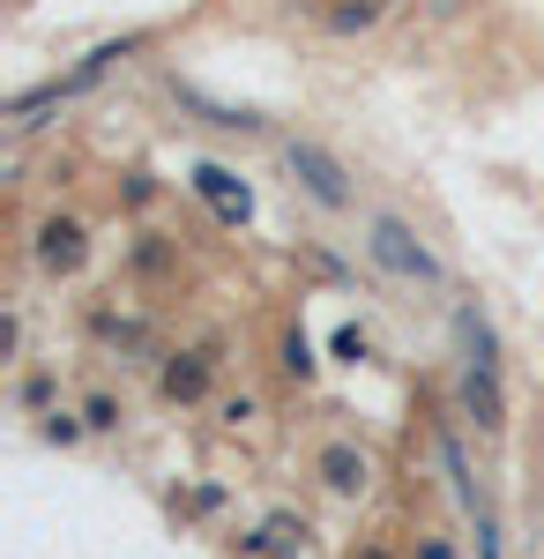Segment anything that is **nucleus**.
Listing matches in <instances>:
<instances>
[{
  "label": "nucleus",
  "instance_id": "2",
  "mask_svg": "<svg viewBox=\"0 0 544 559\" xmlns=\"http://www.w3.org/2000/svg\"><path fill=\"white\" fill-rule=\"evenodd\" d=\"M284 165H292V179L321 202V210H351V173L335 165L321 142H292V150H284Z\"/></svg>",
  "mask_w": 544,
  "mask_h": 559
},
{
  "label": "nucleus",
  "instance_id": "7",
  "mask_svg": "<svg viewBox=\"0 0 544 559\" xmlns=\"http://www.w3.org/2000/svg\"><path fill=\"white\" fill-rule=\"evenodd\" d=\"M210 388V366L202 358H187V366H165V395H202Z\"/></svg>",
  "mask_w": 544,
  "mask_h": 559
},
{
  "label": "nucleus",
  "instance_id": "4",
  "mask_svg": "<svg viewBox=\"0 0 544 559\" xmlns=\"http://www.w3.org/2000/svg\"><path fill=\"white\" fill-rule=\"evenodd\" d=\"M194 194H202V202H210V210L224 216V224H247V216H253L247 179H239V173H224V165H202V173H194Z\"/></svg>",
  "mask_w": 544,
  "mask_h": 559
},
{
  "label": "nucleus",
  "instance_id": "10",
  "mask_svg": "<svg viewBox=\"0 0 544 559\" xmlns=\"http://www.w3.org/2000/svg\"><path fill=\"white\" fill-rule=\"evenodd\" d=\"M284 366H292V373H314V350H306V336H292V344H284Z\"/></svg>",
  "mask_w": 544,
  "mask_h": 559
},
{
  "label": "nucleus",
  "instance_id": "9",
  "mask_svg": "<svg viewBox=\"0 0 544 559\" xmlns=\"http://www.w3.org/2000/svg\"><path fill=\"white\" fill-rule=\"evenodd\" d=\"M366 350H374V344H366V329H343V336H335V358H366Z\"/></svg>",
  "mask_w": 544,
  "mask_h": 559
},
{
  "label": "nucleus",
  "instance_id": "6",
  "mask_svg": "<svg viewBox=\"0 0 544 559\" xmlns=\"http://www.w3.org/2000/svg\"><path fill=\"white\" fill-rule=\"evenodd\" d=\"M321 477H329V492H366V455L358 448H321Z\"/></svg>",
  "mask_w": 544,
  "mask_h": 559
},
{
  "label": "nucleus",
  "instance_id": "3",
  "mask_svg": "<svg viewBox=\"0 0 544 559\" xmlns=\"http://www.w3.org/2000/svg\"><path fill=\"white\" fill-rule=\"evenodd\" d=\"M462 403H470V418H477V432H485V440H500V426H507L500 366H470V373H462Z\"/></svg>",
  "mask_w": 544,
  "mask_h": 559
},
{
  "label": "nucleus",
  "instance_id": "5",
  "mask_svg": "<svg viewBox=\"0 0 544 559\" xmlns=\"http://www.w3.org/2000/svg\"><path fill=\"white\" fill-rule=\"evenodd\" d=\"M83 224H45L38 231V261L45 269H83Z\"/></svg>",
  "mask_w": 544,
  "mask_h": 559
},
{
  "label": "nucleus",
  "instance_id": "8",
  "mask_svg": "<svg viewBox=\"0 0 544 559\" xmlns=\"http://www.w3.org/2000/svg\"><path fill=\"white\" fill-rule=\"evenodd\" d=\"M477 559H500V530H493V508H477Z\"/></svg>",
  "mask_w": 544,
  "mask_h": 559
},
{
  "label": "nucleus",
  "instance_id": "1",
  "mask_svg": "<svg viewBox=\"0 0 544 559\" xmlns=\"http://www.w3.org/2000/svg\"><path fill=\"white\" fill-rule=\"evenodd\" d=\"M366 247H374V261L388 269V276H403V284H425V292H440V284H448L440 254L425 247L403 216H374V239H366Z\"/></svg>",
  "mask_w": 544,
  "mask_h": 559
},
{
  "label": "nucleus",
  "instance_id": "11",
  "mask_svg": "<svg viewBox=\"0 0 544 559\" xmlns=\"http://www.w3.org/2000/svg\"><path fill=\"white\" fill-rule=\"evenodd\" d=\"M418 559H456V552H448V545H440V537H433V545H425V552Z\"/></svg>",
  "mask_w": 544,
  "mask_h": 559
}]
</instances>
